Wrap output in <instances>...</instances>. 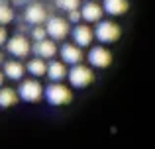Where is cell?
Instances as JSON below:
<instances>
[{"mask_svg": "<svg viewBox=\"0 0 155 149\" xmlns=\"http://www.w3.org/2000/svg\"><path fill=\"white\" fill-rule=\"evenodd\" d=\"M47 28V35L55 41H63L69 34H71V28H69V20L61 18V16H51L45 24Z\"/></svg>", "mask_w": 155, "mask_h": 149, "instance_id": "8992f818", "label": "cell"}, {"mask_svg": "<svg viewBox=\"0 0 155 149\" xmlns=\"http://www.w3.org/2000/svg\"><path fill=\"white\" fill-rule=\"evenodd\" d=\"M2 67H4V71H2V73L6 75V79H10V80H24V75L28 73L26 65H24L22 61H18V59L6 61Z\"/></svg>", "mask_w": 155, "mask_h": 149, "instance_id": "4fadbf2b", "label": "cell"}, {"mask_svg": "<svg viewBox=\"0 0 155 149\" xmlns=\"http://www.w3.org/2000/svg\"><path fill=\"white\" fill-rule=\"evenodd\" d=\"M45 37H49V35H47V28L34 26V30H31V39H34V41H41V39H45Z\"/></svg>", "mask_w": 155, "mask_h": 149, "instance_id": "ffe728a7", "label": "cell"}, {"mask_svg": "<svg viewBox=\"0 0 155 149\" xmlns=\"http://www.w3.org/2000/svg\"><path fill=\"white\" fill-rule=\"evenodd\" d=\"M67 80L73 88H87L94 83V71H92V67L83 65V63L73 65L71 69H69Z\"/></svg>", "mask_w": 155, "mask_h": 149, "instance_id": "7a4b0ae2", "label": "cell"}, {"mask_svg": "<svg viewBox=\"0 0 155 149\" xmlns=\"http://www.w3.org/2000/svg\"><path fill=\"white\" fill-rule=\"evenodd\" d=\"M59 55H61V61L71 65V67L83 63V59H84L83 47H79L77 43H63V45L59 47Z\"/></svg>", "mask_w": 155, "mask_h": 149, "instance_id": "ba28073f", "label": "cell"}, {"mask_svg": "<svg viewBox=\"0 0 155 149\" xmlns=\"http://www.w3.org/2000/svg\"><path fill=\"white\" fill-rule=\"evenodd\" d=\"M18 100H20L18 90H14L10 86L0 88V108H12L14 104H18Z\"/></svg>", "mask_w": 155, "mask_h": 149, "instance_id": "e0dca14e", "label": "cell"}, {"mask_svg": "<svg viewBox=\"0 0 155 149\" xmlns=\"http://www.w3.org/2000/svg\"><path fill=\"white\" fill-rule=\"evenodd\" d=\"M34 53L35 57H41V59H53L57 53H59V47H57V41L51 37H45L41 39V41H35L34 45Z\"/></svg>", "mask_w": 155, "mask_h": 149, "instance_id": "7c38bea8", "label": "cell"}, {"mask_svg": "<svg viewBox=\"0 0 155 149\" xmlns=\"http://www.w3.org/2000/svg\"><path fill=\"white\" fill-rule=\"evenodd\" d=\"M102 8L108 16H124L130 10V2L128 0H102Z\"/></svg>", "mask_w": 155, "mask_h": 149, "instance_id": "9a60e30c", "label": "cell"}, {"mask_svg": "<svg viewBox=\"0 0 155 149\" xmlns=\"http://www.w3.org/2000/svg\"><path fill=\"white\" fill-rule=\"evenodd\" d=\"M8 41V31L4 30V26H0V45H6Z\"/></svg>", "mask_w": 155, "mask_h": 149, "instance_id": "7402d4cb", "label": "cell"}, {"mask_svg": "<svg viewBox=\"0 0 155 149\" xmlns=\"http://www.w3.org/2000/svg\"><path fill=\"white\" fill-rule=\"evenodd\" d=\"M24 20H26L30 26H41L43 22H47V10L43 4L39 2H31L26 6L24 10Z\"/></svg>", "mask_w": 155, "mask_h": 149, "instance_id": "9c48e42d", "label": "cell"}, {"mask_svg": "<svg viewBox=\"0 0 155 149\" xmlns=\"http://www.w3.org/2000/svg\"><path fill=\"white\" fill-rule=\"evenodd\" d=\"M14 20V10L8 4H0V26H6Z\"/></svg>", "mask_w": 155, "mask_h": 149, "instance_id": "ac0fdd59", "label": "cell"}, {"mask_svg": "<svg viewBox=\"0 0 155 149\" xmlns=\"http://www.w3.org/2000/svg\"><path fill=\"white\" fill-rule=\"evenodd\" d=\"M55 6L59 10L71 12V10H79L81 8V0H55Z\"/></svg>", "mask_w": 155, "mask_h": 149, "instance_id": "d6986e66", "label": "cell"}, {"mask_svg": "<svg viewBox=\"0 0 155 149\" xmlns=\"http://www.w3.org/2000/svg\"><path fill=\"white\" fill-rule=\"evenodd\" d=\"M0 4H2V2H0Z\"/></svg>", "mask_w": 155, "mask_h": 149, "instance_id": "484cf974", "label": "cell"}, {"mask_svg": "<svg viewBox=\"0 0 155 149\" xmlns=\"http://www.w3.org/2000/svg\"><path fill=\"white\" fill-rule=\"evenodd\" d=\"M73 41L79 47H91L92 41H94V30H92L88 24H77L71 31Z\"/></svg>", "mask_w": 155, "mask_h": 149, "instance_id": "8fae6325", "label": "cell"}, {"mask_svg": "<svg viewBox=\"0 0 155 149\" xmlns=\"http://www.w3.org/2000/svg\"><path fill=\"white\" fill-rule=\"evenodd\" d=\"M4 79H6V75L0 73V88H2V84H4Z\"/></svg>", "mask_w": 155, "mask_h": 149, "instance_id": "603a6c76", "label": "cell"}, {"mask_svg": "<svg viewBox=\"0 0 155 149\" xmlns=\"http://www.w3.org/2000/svg\"><path fill=\"white\" fill-rule=\"evenodd\" d=\"M6 49H8V53H10L14 59H26L34 47H31L30 39H28L26 35L18 34V35H14V37H10L6 41Z\"/></svg>", "mask_w": 155, "mask_h": 149, "instance_id": "5b68a950", "label": "cell"}, {"mask_svg": "<svg viewBox=\"0 0 155 149\" xmlns=\"http://www.w3.org/2000/svg\"><path fill=\"white\" fill-rule=\"evenodd\" d=\"M26 69H28V73L31 76L39 79V76L47 75V63H45V59H41V57H34V59H30V61L26 63Z\"/></svg>", "mask_w": 155, "mask_h": 149, "instance_id": "2e32d148", "label": "cell"}, {"mask_svg": "<svg viewBox=\"0 0 155 149\" xmlns=\"http://www.w3.org/2000/svg\"><path fill=\"white\" fill-rule=\"evenodd\" d=\"M43 98L51 106H67L73 102V90L63 83H51L45 86V96Z\"/></svg>", "mask_w": 155, "mask_h": 149, "instance_id": "6da1fadb", "label": "cell"}, {"mask_svg": "<svg viewBox=\"0 0 155 149\" xmlns=\"http://www.w3.org/2000/svg\"><path fill=\"white\" fill-rule=\"evenodd\" d=\"M0 65H4V55L0 53Z\"/></svg>", "mask_w": 155, "mask_h": 149, "instance_id": "cb8c5ba5", "label": "cell"}, {"mask_svg": "<svg viewBox=\"0 0 155 149\" xmlns=\"http://www.w3.org/2000/svg\"><path fill=\"white\" fill-rule=\"evenodd\" d=\"M81 20H83V14H81V8H79V10H71V12H69V22H73V24H79Z\"/></svg>", "mask_w": 155, "mask_h": 149, "instance_id": "44dd1931", "label": "cell"}, {"mask_svg": "<svg viewBox=\"0 0 155 149\" xmlns=\"http://www.w3.org/2000/svg\"><path fill=\"white\" fill-rule=\"evenodd\" d=\"M81 14H83V20L87 24H98L100 20H104V8L102 4H98L96 0H88L81 6Z\"/></svg>", "mask_w": 155, "mask_h": 149, "instance_id": "30bf717a", "label": "cell"}, {"mask_svg": "<svg viewBox=\"0 0 155 149\" xmlns=\"http://www.w3.org/2000/svg\"><path fill=\"white\" fill-rule=\"evenodd\" d=\"M67 75H69L67 63H63V61H49L47 63V79L51 83H61V80L67 79Z\"/></svg>", "mask_w": 155, "mask_h": 149, "instance_id": "5bb4252c", "label": "cell"}, {"mask_svg": "<svg viewBox=\"0 0 155 149\" xmlns=\"http://www.w3.org/2000/svg\"><path fill=\"white\" fill-rule=\"evenodd\" d=\"M18 94H20V98H22L24 102L35 104V102H39V100L45 96V86H43L35 76H34V79H26V80L20 83Z\"/></svg>", "mask_w": 155, "mask_h": 149, "instance_id": "3957f363", "label": "cell"}, {"mask_svg": "<svg viewBox=\"0 0 155 149\" xmlns=\"http://www.w3.org/2000/svg\"><path fill=\"white\" fill-rule=\"evenodd\" d=\"M122 35V28L118 26L114 20H100L94 28V37L98 39L102 45H110L116 43Z\"/></svg>", "mask_w": 155, "mask_h": 149, "instance_id": "277c9868", "label": "cell"}, {"mask_svg": "<svg viewBox=\"0 0 155 149\" xmlns=\"http://www.w3.org/2000/svg\"><path fill=\"white\" fill-rule=\"evenodd\" d=\"M14 2H20V0H14Z\"/></svg>", "mask_w": 155, "mask_h": 149, "instance_id": "d4e9b609", "label": "cell"}, {"mask_svg": "<svg viewBox=\"0 0 155 149\" xmlns=\"http://www.w3.org/2000/svg\"><path fill=\"white\" fill-rule=\"evenodd\" d=\"M87 59L91 63V67H94V69H106L112 63V53L104 45H94V47H91Z\"/></svg>", "mask_w": 155, "mask_h": 149, "instance_id": "52a82bcc", "label": "cell"}]
</instances>
